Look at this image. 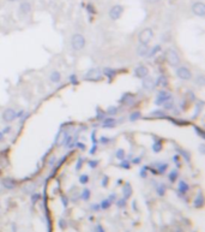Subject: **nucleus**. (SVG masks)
Listing matches in <instances>:
<instances>
[{
    "instance_id": "nucleus-19",
    "label": "nucleus",
    "mask_w": 205,
    "mask_h": 232,
    "mask_svg": "<svg viewBox=\"0 0 205 232\" xmlns=\"http://www.w3.org/2000/svg\"><path fill=\"white\" fill-rule=\"evenodd\" d=\"M187 190H188V185L186 184L185 182H180V184H179V191L181 194H185Z\"/></svg>"
},
{
    "instance_id": "nucleus-29",
    "label": "nucleus",
    "mask_w": 205,
    "mask_h": 232,
    "mask_svg": "<svg viewBox=\"0 0 205 232\" xmlns=\"http://www.w3.org/2000/svg\"><path fill=\"white\" fill-rule=\"evenodd\" d=\"M104 74H106V75H107V76H109V77H113V75H114L115 72H114L113 70H109V69H106V70H104Z\"/></svg>"
},
{
    "instance_id": "nucleus-33",
    "label": "nucleus",
    "mask_w": 205,
    "mask_h": 232,
    "mask_svg": "<svg viewBox=\"0 0 205 232\" xmlns=\"http://www.w3.org/2000/svg\"><path fill=\"white\" fill-rule=\"evenodd\" d=\"M97 164H98V161H95V160H92V161H90L89 163L90 167H92V168H95L96 166H97Z\"/></svg>"
},
{
    "instance_id": "nucleus-25",
    "label": "nucleus",
    "mask_w": 205,
    "mask_h": 232,
    "mask_svg": "<svg viewBox=\"0 0 205 232\" xmlns=\"http://www.w3.org/2000/svg\"><path fill=\"white\" fill-rule=\"evenodd\" d=\"M88 180H89V177H88L87 174H83V176H81V178H79V182H81L82 184L88 183Z\"/></svg>"
},
{
    "instance_id": "nucleus-5",
    "label": "nucleus",
    "mask_w": 205,
    "mask_h": 232,
    "mask_svg": "<svg viewBox=\"0 0 205 232\" xmlns=\"http://www.w3.org/2000/svg\"><path fill=\"white\" fill-rule=\"evenodd\" d=\"M123 12H124V7L121 6V5H114V6L109 10L110 19H113V21H118V19L123 16Z\"/></svg>"
},
{
    "instance_id": "nucleus-11",
    "label": "nucleus",
    "mask_w": 205,
    "mask_h": 232,
    "mask_svg": "<svg viewBox=\"0 0 205 232\" xmlns=\"http://www.w3.org/2000/svg\"><path fill=\"white\" fill-rule=\"evenodd\" d=\"M168 99H169V94H168L167 91H164V90H161V91L158 93V95H157L156 105H162V103L166 102Z\"/></svg>"
},
{
    "instance_id": "nucleus-34",
    "label": "nucleus",
    "mask_w": 205,
    "mask_h": 232,
    "mask_svg": "<svg viewBox=\"0 0 205 232\" xmlns=\"http://www.w3.org/2000/svg\"><path fill=\"white\" fill-rule=\"evenodd\" d=\"M196 132H197V134H199V135H200V137H204V132L199 129V128H196Z\"/></svg>"
},
{
    "instance_id": "nucleus-26",
    "label": "nucleus",
    "mask_w": 205,
    "mask_h": 232,
    "mask_svg": "<svg viewBox=\"0 0 205 232\" xmlns=\"http://www.w3.org/2000/svg\"><path fill=\"white\" fill-rule=\"evenodd\" d=\"M157 84H163V86H166V84H167V82H166V77H164V76H161V77L158 78Z\"/></svg>"
},
{
    "instance_id": "nucleus-46",
    "label": "nucleus",
    "mask_w": 205,
    "mask_h": 232,
    "mask_svg": "<svg viewBox=\"0 0 205 232\" xmlns=\"http://www.w3.org/2000/svg\"><path fill=\"white\" fill-rule=\"evenodd\" d=\"M134 164H138V163H140V157L139 159H134V161H133Z\"/></svg>"
},
{
    "instance_id": "nucleus-22",
    "label": "nucleus",
    "mask_w": 205,
    "mask_h": 232,
    "mask_svg": "<svg viewBox=\"0 0 205 232\" xmlns=\"http://www.w3.org/2000/svg\"><path fill=\"white\" fill-rule=\"evenodd\" d=\"M140 118V112H134V113H132L130 116V119L133 122V120H137V119H139Z\"/></svg>"
},
{
    "instance_id": "nucleus-23",
    "label": "nucleus",
    "mask_w": 205,
    "mask_h": 232,
    "mask_svg": "<svg viewBox=\"0 0 205 232\" xmlns=\"http://www.w3.org/2000/svg\"><path fill=\"white\" fill-rule=\"evenodd\" d=\"M160 49H161V46H155V47L152 48L151 53H148V55H149V57H154V55L156 54V53H157Z\"/></svg>"
},
{
    "instance_id": "nucleus-38",
    "label": "nucleus",
    "mask_w": 205,
    "mask_h": 232,
    "mask_svg": "<svg viewBox=\"0 0 205 232\" xmlns=\"http://www.w3.org/2000/svg\"><path fill=\"white\" fill-rule=\"evenodd\" d=\"M145 1H148V3H150V4H156V3H158L160 0H145Z\"/></svg>"
},
{
    "instance_id": "nucleus-36",
    "label": "nucleus",
    "mask_w": 205,
    "mask_h": 232,
    "mask_svg": "<svg viewBox=\"0 0 205 232\" xmlns=\"http://www.w3.org/2000/svg\"><path fill=\"white\" fill-rule=\"evenodd\" d=\"M152 114H154V116H161V117H163V116H164L163 112H161V111H157V112H154Z\"/></svg>"
},
{
    "instance_id": "nucleus-24",
    "label": "nucleus",
    "mask_w": 205,
    "mask_h": 232,
    "mask_svg": "<svg viewBox=\"0 0 205 232\" xmlns=\"http://www.w3.org/2000/svg\"><path fill=\"white\" fill-rule=\"evenodd\" d=\"M89 196H90V191L88 190V189H85V190L83 191V194H82V198L83 200H89Z\"/></svg>"
},
{
    "instance_id": "nucleus-8",
    "label": "nucleus",
    "mask_w": 205,
    "mask_h": 232,
    "mask_svg": "<svg viewBox=\"0 0 205 232\" xmlns=\"http://www.w3.org/2000/svg\"><path fill=\"white\" fill-rule=\"evenodd\" d=\"M16 117H17V114H16V112L12 108L5 109V112L3 113V119L5 122H12V120L16 119Z\"/></svg>"
},
{
    "instance_id": "nucleus-10",
    "label": "nucleus",
    "mask_w": 205,
    "mask_h": 232,
    "mask_svg": "<svg viewBox=\"0 0 205 232\" xmlns=\"http://www.w3.org/2000/svg\"><path fill=\"white\" fill-rule=\"evenodd\" d=\"M155 86H156V83H155V81L151 78V77H145L143 81V88L145 89V90H152V89L155 88Z\"/></svg>"
},
{
    "instance_id": "nucleus-18",
    "label": "nucleus",
    "mask_w": 205,
    "mask_h": 232,
    "mask_svg": "<svg viewBox=\"0 0 205 232\" xmlns=\"http://www.w3.org/2000/svg\"><path fill=\"white\" fill-rule=\"evenodd\" d=\"M3 184L5 185L7 189H12V188L14 186V182L12 180V179H8V178H7V179H4Z\"/></svg>"
},
{
    "instance_id": "nucleus-31",
    "label": "nucleus",
    "mask_w": 205,
    "mask_h": 232,
    "mask_svg": "<svg viewBox=\"0 0 205 232\" xmlns=\"http://www.w3.org/2000/svg\"><path fill=\"white\" fill-rule=\"evenodd\" d=\"M116 112H118V111H116V107H109V108H108V113H109V114H115Z\"/></svg>"
},
{
    "instance_id": "nucleus-2",
    "label": "nucleus",
    "mask_w": 205,
    "mask_h": 232,
    "mask_svg": "<svg viewBox=\"0 0 205 232\" xmlns=\"http://www.w3.org/2000/svg\"><path fill=\"white\" fill-rule=\"evenodd\" d=\"M152 37H154V31H152L151 28H145V29H143L140 31L139 36H138L140 45H145V46H148V43L152 40Z\"/></svg>"
},
{
    "instance_id": "nucleus-32",
    "label": "nucleus",
    "mask_w": 205,
    "mask_h": 232,
    "mask_svg": "<svg viewBox=\"0 0 205 232\" xmlns=\"http://www.w3.org/2000/svg\"><path fill=\"white\" fill-rule=\"evenodd\" d=\"M164 189H166V188H164V185H161V188H160V189H157V192L160 194V195H161V196H162V195L164 194Z\"/></svg>"
},
{
    "instance_id": "nucleus-41",
    "label": "nucleus",
    "mask_w": 205,
    "mask_h": 232,
    "mask_svg": "<svg viewBox=\"0 0 205 232\" xmlns=\"http://www.w3.org/2000/svg\"><path fill=\"white\" fill-rule=\"evenodd\" d=\"M166 167H167V165H166V164L162 165V166H161V168H160V172H163V171L166 170Z\"/></svg>"
},
{
    "instance_id": "nucleus-6",
    "label": "nucleus",
    "mask_w": 205,
    "mask_h": 232,
    "mask_svg": "<svg viewBox=\"0 0 205 232\" xmlns=\"http://www.w3.org/2000/svg\"><path fill=\"white\" fill-rule=\"evenodd\" d=\"M176 76L182 81H188V80H191L192 74L190 69L185 68V66H180V68L176 69Z\"/></svg>"
},
{
    "instance_id": "nucleus-47",
    "label": "nucleus",
    "mask_w": 205,
    "mask_h": 232,
    "mask_svg": "<svg viewBox=\"0 0 205 232\" xmlns=\"http://www.w3.org/2000/svg\"><path fill=\"white\" fill-rule=\"evenodd\" d=\"M10 129H11V128H10V126H7L6 129L4 130V134H5V132H8V131H10Z\"/></svg>"
},
{
    "instance_id": "nucleus-43",
    "label": "nucleus",
    "mask_w": 205,
    "mask_h": 232,
    "mask_svg": "<svg viewBox=\"0 0 205 232\" xmlns=\"http://www.w3.org/2000/svg\"><path fill=\"white\" fill-rule=\"evenodd\" d=\"M81 168V159L78 160V164H77V170H79Z\"/></svg>"
},
{
    "instance_id": "nucleus-9",
    "label": "nucleus",
    "mask_w": 205,
    "mask_h": 232,
    "mask_svg": "<svg viewBox=\"0 0 205 232\" xmlns=\"http://www.w3.org/2000/svg\"><path fill=\"white\" fill-rule=\"evenodd\" d=\"M149 75V69L144 65H140L136 69V76L139 78H145L146 76Z\"/></svg>"
},
{
    "instance_id": "nucleus-15",
    "label": "nucleus",
    "mask_w": 205,
    "mask_h": 232,
    "mask_svg": "<svg viewBox=\"0 0 205 232\" xmlns=\"http://www.w3.org/2000/svg\"><path fill=\"white\" fill-rule=\"evenodd\" d=\"M123 192H124V197H125V200L126 198H129L131 196V194H132V189H131V185L127 183V184H125V186H124L123 189Z\"/></svg>"
},
{
    "instance_id": "nucleus-48",
    "label": "nucleus",
    "mask_w": 205,
    "mask_h": 232,
    "mask_svg": "<svg viewBox=\"0 0 205 232\" xmlns=\"http://www.w3.org/2000/svg\"><path fill=\"white\" fill-rule=\"evenodd\" d=\"M106 183H107V177L103 179V185H106Z\"/></svg>"
},
{
    "instance_id": "nucleus-4",
    "label": "nucleus",
    "mask_w": 205,
    "mask_h": 232,
    "mask_svg": "<svg viewBox=\"0 0 205 232\" xmlns=\"http://www.w3.org/2000/svg\"><path fill=\"white\" fill-rule=\"evenodd\" d=\"M85 78H87L88 81L97 82V81H100V80L102 78V72H101V70H98V69H91V70H89V71L87 72Z\"/></svg>"
},
{
    "instance_id": "nucleus-37",
    "label": "nucleus",
    "mask_w": 205,
    "mask_h": 232,
    "mask_svg": "<svg viewBox=\"0 0 205 232\" xmlns=\"http://www.w3.org/2000/svg\"><path fill=\"white\" fill-rule=\"evenodd\" d=\"M118 205H119V207H124V206H125V200H120V201L118 202Z\"/></svg>"
},
{
    "instance_id": "nucleus-39",
    "label": "nucleus",
    "mask_w": 205,
    "mask_h": 232,
    "mask_svg": "<svg viewBox=\"0 0 205 232\" xmlns=\"http://www.w3.org/2000/svg\"><path fill=\"white\" fill-rule=\"evenodd\" d=\"M70 80H71V82L77 83V81H76V76H71V77H70Z\"/></svg>"
},
{
    "instance_id": "nucleus-13",
    "label": "nucleus",
    "mask_w": 205,
    "mask_h": 232,
    "mask_svg": "<svg viewBox=\"0 0 205 232\" xmlns=\"http://www.w3.org/2000/svg\"><path fill=\"white\" fill-rule=\"evenodd\" d=\"M133 102H134V96L131 95V94H126V95H124L123 99H121V103L126 105V106L132 105Z\"/></svg>"
},
{
    "instance_id": "nucleus-12",
    "label": "nucleus",
    "mask_w": 205,
    "mask_h": 232,
    "mask_svg": "<svg viewBox=\"0 0 205 232\" xmlns=\"http://www.w3.org/2000/svg\"><path fill=\"white\" fill-rule=\"evenodd\" d=\"M19 11H21V14H28L30 11H31V5H30L28 1H24V3H22L21 6H19Z\"/></svg>"
},
{
    "instance_id": "nucleus-35",
    "label": "nucleus",
    "mask_w": 205,
    "mask_h": 232,
    "mask_svg": "<svg viewBox=\"0 0 205 232\" xmlns=\"http://www.w3.org/2000/svg\"><path fill=\"white\" fill-rule=\"evenodd\" d=\"M121 166H123L124 168H130V164H129V163H126V161H124L123 164H121Z\"/></svg>"
},
{
    "instance_id": "nucleus-3",
    "label": "nucleus",
    "mask_w": 205,
    "mask_h": 232,
    "mask_svg": "<svg viewBox=\"0 0 205 232\" xmlns=\"http://www.w3.org/2000/svg\"><path fill=\"white\" fill-rule=\"evenodd\" d=\"M166 59L167 63L171 65V66H178L180 64V57L178 55V53L174 51V49H168L167 53H166Z\"/></svg>"
},
{
    "instance_id": "nucleus-16",
    "label": "nucleus",
    "mask_w": 205,
    "mask_h": 232,
    "mask_svg": "<svg viewBox=\"0 0 205 232\" xmlns=\"http://www.w3.org/2000/svg\"><path fill=\"white\" fill-rule=\"evenodd\" d=\"M148 52H149V48H148V46H145V45H140L138 47V54L142 55V57L148 55Z\"/></svg>"
},
{
    "instance_id": "nucleus-45",
    "label": "nucleus",
    "mask_w": 205,
    "mask_h": 232,
    "mask_svg": "<svg viewBox=\"0 0 205 232\" xmlns=\"http://www.w3.org/2000/svg\"><path fill=\"white\" fill-rule=\"evenodd\" d=\"M200 152L204 153V144H200Z\"/></svg>"
},
{
    "instance_id": "nucleus-14",
    "label": "nucleus",
    "mask_w": 205,
    "mask_h": 232,
    "mask_svg": "<svg viewBox=\"0 0 205 232\" xmlns=\"http://www.w3.org/2000/svg\"><path fill=\"white\" fill-rule=\"evenodd\" d=\"M49 80H50V81H52L53 83L60 82V80H61V75H60V72H59V71H53V72L50 74Z\"/></svg>"
},
{
    "instance_id": "nucleus-27",
    "label": "nucleus",
    "mask_w": 205,
    "mask_h": 232,
    "mask_svg": "<svg viewBox=\"0 0 205 232\" xmlns=\"http://www.w3.org/2000/svg\"><path fill=\"white\" fill-rule=\"evenodd\" d=\"M161 148H162V144L161 143H157V142H156V143L154 144V152H156V153H157V152L161 150Z\"/></svg>"
},
{
    "instance_id": "nucleus-49",
    "label": "nucleus",
    "mask_w": 205,
    "mask_h": 232,
    "mask_svg": "<svg viewBox=\"0 0 205 232\" xmlns=\"http://www.w3.org/2000/svg\"><path fill=\"white\" fill-rule=\"evenodd\" d=\"M3 141V134H0V142Z\"/></svg>"
},
{
    "instance_id": "nucleus-21",
    "label": "nucleus",
    "mask_w": 205,
    "mask_h": 232,
    "mask_svg": "<svg viewBox=\"0 0 205 232\" xmlns=\"http://www.w3.org/2000/svg\"><path fill=\"white\" fill-rule=\"evenodd\" d=\"M109 206H110V200H104V201H102V203H101L100 207H101L102 209H107Z\"/></svg>"
},
{
    "instance_id": "nucleus-42",
    "label": "nucleus",
    "mask_w": 205,
    "mask_h": 232,
    "mask_svg": "<svg viewBox=\"0 0 205 232\" xmlns=\"http://www.w3.org/2000/svg\"><path fill=\"white\" fill-rule=\"evenodd\" d=\"M78 147H79L81 149H84V148H85V146H84L83 143H78Z\"/></svg>"
},
{
    "instance_id": "nucleus-50",
    "label": "nucleus",
    "mask_w": 205,
    "mask_h": 232,
    "mask_svg": "<svg viewBox=\"0 0 205 232\" xmlns=\"http://www.w3.org/2000/svg\"><path fill=\"white\" fill-rule=\"evenodd\" d=\"M10 1H16V0H10Z\"/></svg>"
},
{
    "instance_id": "nucleus-30",
    "label": "nucleus",
    "mask_w": 205,
    "mask_h": 232,
    "mask_svg": "<svg viewBox=\"0 0 205 232\" xmlns=\"http://www.w3.org/2000/svg\"><path fill=\"white\" fill-rule=\"evenodd\" d=\"M194 203H196V206H197V207H200V206L203 205V197L200 196L198 200H196V202H194Z\"/></svg>"
},
{
    "instance_id": "nucleus-7",
    "label": "nucleus",
    "mask_w": 205,
    "mask_h": 232,
    "mask_svg": "<svg viewBox=\"0 0 205 232\" xmlns=\"http://www.w3.org/2000/svg\"><path fill=\"white\" fill-rule=\"evenodd\" d=\"M192 11L196 16H199V17H204L205 14V5L204 3L202 1H198V3H194L193 6H192Z\"/></svg>"
},
{
    "instance_id": "nucleus-28",
    "label": "nucleus",
    "mask_w": 205,
    "mask_h": 232,
    "mask_svg": "<svg viewBox=\"0 0 205 232\" xmlns=\"http://www.w3.org/2000/svg\"><path fill=\"white\" fill-rule=\"evenodd\" d=\"M169 177H171V182H174V180L176 179V177H178V173H176V171H173Z\"/></svg>"
},
{
    "instance_id": "nucleus-17",
    "label": "nucleus",
    "mask_w": 205,
    "mask_h": 232,
    "mask_svg": "<svg viewBox=\"0 0 205 232\" xmlns=\"http://www.w3.org/2000/svg\"><path fill=\"white\" fill-rule=\"evenodd\" d=\"M115 125V119L114 118H107L104 122H103V126H114Z\"/></svg>"
},
{
    "instance_id": "nucleus-40",
    "label": "nucleus",
    "mask_w": 205,
    "mask_h": 232,
    "mask_svg": "<svg viewBox=\"0 0 205 232\" xmlns=\"http://www.w3.org/2000/svg\"><path fill=\"white\" fill-rule=\"evenodd\" d=\"M108 141H109V140H107V137H102V140H101V142H102V143H107Z\"/></svg>"
},
{
    "instance_id": "nucleus-44",
    "label": "nucleus",
    "mask_w": 205,
    "mask_h": 232,
    "mask_svg": "<svg viewBox=\"0 0 205 232\" xmlns=\"http://www.w3.org/2000/svg\"><path fill=\"white\" fill-rule=\"evenodd\" d=\"M97 231H98V232H104V231H103V229H102V227H101V226H97Z\"/></svg>"
},
{
    "instance_id": "nucleus-20",
    "label": "nucleus",
    "mask_w": 205,
    "mask_h": 232,
    "mask_svg": "<svg viewBox=\"0 0 205 232\" xmlns=\"http://www.w3.org/2000/svg\"><path fill=\"white\" fill-rule=\"evenodd\" d=\"M116 157L119 160H124V157H125V152H124V149H119L116 152Z\"/></svg>"
},
{
    "instance_id": "nucleus-1",
    "label": "nucleus",
    "mask_w": 205,
    "mask_h": 232,
    "mask_svg": "<svg viewBox=\"0 0 205 232\" xmlns=\"http://www.w3.org/2000/svg\"><path fill=\"white\" fill-rule=\"evenodd\" d=\"M71 46L75 51H81L85 46V37L82 34H75L71 37Z\"/></svg>"
}]
</instances>
